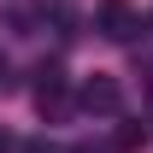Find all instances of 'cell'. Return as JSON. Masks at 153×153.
Wrapping results in <instances>:
<instances>
[{
	"mask_svg": "<svg viewBox=\"0 0 153 153\" xmlns=\"http://www.w3.org/2000/svg\"><path fill=\"white\" fill-rule=\"evenodd\" d=\"M94 30L106 41H130L135 30H141V12H135L130 0H100V6H94Z\"/></svg>",
	"mask_w": 153,
	"mask_h": 153,
	"instance_id": "cell-1",
	"label": "cell"
},
{
	"mask_svg": "<svg viewBox=\"0 0 153 153\" xmlns=\"http://www.w3.org/2000/svg\"><path fill=\"white\" fill-rule=\"evenodd\" d=\"M76 100H82V112H100V118H112L118 106H124V88H118L112 76H88V82L76 88Z\"/></svg>",
	"mask_w": 153,
	"mask_h": 153,
	"instance_id": "cell-2",
	"label": "cell"
},
{
	"mask_svg": "<svg viewBox=\"0 0 153 153\" xmlns=\"http://www.w3.org/2000/svg\"><path fill=\"white\" fill-rule=\"evenodd\" d=\"M36 106H41V112H59V106H65V71H59V65H47V71H41V82H36Z\"/></svg>",
	"mask_w": 153,
	"mask_h": 153,
	"instance_id": "cell-3",
	"label": "cell"
},
{
	"mask_svg": "<svg viewBox=\"0 0 153 153\" xmlns=\"http://www.w3.org/2000/svg\"><path fill=\"white\" fill-rule=\"evenodd\" d=\"M141 141H147V124H124V130L112 135V153H135Z\"/></svg>",
	"mask_w": 153,
	"mask_h": 153,
	"instance_id": "cell-4",
	"label": "cell"
},
{
	"mask_svg": "<svg viewBox=\"0 0 153 153\" xmlns=\"http://www.w3.org/2000/svg\"><path fill=\"white\" fill-rule=\"evenodd\" d=\"M0 153H12V135H6V130H0Z\"/></svg>",
	"mask_w": 153,
	"mask_h": 153,
	"instance_id": "cell-5",
	"label": "cell"
},
{
	"mask_svg": "<svg viewBox=\"0 0 153 153\" xmlns=\"http://www.w3.org/2000/svg\"><path fill=\"white\" fill-rule=\"evenodd\" d=\"M30 153H53V147H30Z\"/></svg>",
	"mask_w": 153,
	"mask_h": 153,
	"instance_id": "cell-6",
	"label": "cell"
}]
</instances>
